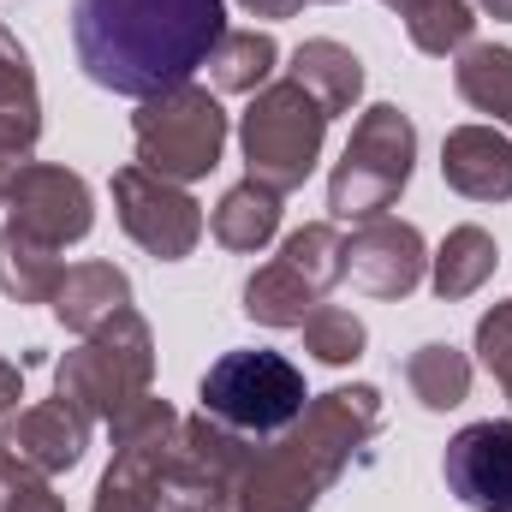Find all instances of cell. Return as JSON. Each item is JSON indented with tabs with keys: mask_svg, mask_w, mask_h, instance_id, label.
Wrapping results in <instances>:
<instances>
[{
	"mask_svg": "<svg viewBox=\"0 0 512 512\" xmlns=\"http://www.w3.org/2000/svg\"><path fill=\"white\" fill-rule=\"evenodd\" d=\"M227 36V0H72V48L90 84L149 102L191 84Z\"/></svg>",
	"mask_w": 512,
	"mask_h": 512,
	"instance_id": "1",
	"label": "cell"
},
{
	"mask_svg": "<svg viewBox=\"0 0 512 512\" xmlns=\"http://www.w3.org/2000/svg\"><path fill=\"white\" fill-rule=\"evenodd\" d=\"M382 429L376 387H334L304 405V417L274 435V447H245V465L221 512H310L316 495L346 471V459Z\"/></svg>",
	"mask_w": 512,
	"mask_h": 512,
	"instance_id": "2",
	"label": "cell"
},
{
	"mask_svg": "<svg viewBox=\"0 0 512 512\" xmlns=\"http://www.w3.org/2000/svg\"><path fill=\"white\" fill-rule=\"evenodd\" d=\"M203 411L215 423H227L233 435H256V441H274L286 435L310 393H304V370L280 352H262V346H239V352H221L203 376Z\"/></svg>",
	"mask_w": 512,
	"mask_h": 512,
	"instance_id": "3",
	"label": "cell"
},
{
	"mask_svg": "<svg viewBox=\"0 0 512 512\" xmlns=\"http://www.w3.org/2000/svg\"><path fill=\"white\" fill-rule=\"evenodd\" d=\"M155 376V340H149V322L137 310H120L114 322H102L96 334H84L78 352L60 358L54 387L84 411V417H120L131 411Z\"/></svg>",
	"mask_w": 512,
	"mask_h": 512,
	"instance_id": "4",
	"label": "cell"
},
{
	"mask_svg": "<svg viewBox=\"0 0 512 512\" xmlns=\"http://www.w3.org/2000/svg\"><path fill=\"white\" fill-rule=\"evenodd\" d=\"M131 143H137V167L185 185V179H203L221 167V149H227V114L209 90L197 84H179L167 96H149L137 114H131Z\"/></svg>",
	"mask_w": 512,
	"mask_h": 512,
	"instance_id": "5",
	"label": "cell"
},
{
	"mask_svg": "<svg viewBox=\"0 0 512 512\" xmlns=\"http://www.w3.org/2000/svg\"><path fill=\"white\" fill-rule=\"evenodd\" d=\"M411 161H417V126L399 114V108H364V120L352 126V143L328 179V209L340 221H376L393 209V197L405 191L411 179Z\"/></svg>",
	"mask_w": 512,
	"mask_h": 512,
	"instance_id": "6",
	"label": "cell"
},
{
	"mask_svg": "<svg viewBox=\"0 0 512 512\" xmlns=\"http://www.w3.org/2000/svg\"><path fill=\"white\" fill-rule=\"evenodd\" d=\"M322 137H328V114L286 78V84H262L239 126L245 143V161H251V179L268 191H298L310 179V167L322 161Z\"/></svg>",
	"mask_w": 512,
	"mask_h": 512,
	"instance_id": "7",
	"label": "cell"
},
{
	"mask_svg": "<svg viewBox=\"0 0 512 512\" xmlns=\"http://www.w3.org/2000/svg\"><path fill=\"white\" fill-rule=\"evenodd\" d=\"M179 429H185V423H179L173 405L155 399V393H143L131 411H120V417H114V465H108V477H102V489H96V512H161L155 477H161V465H167Z\"/></svg>",
	"mask_w": 512,
	"mask_h": 512,
	"instance_id": "8",
	"label": "cell"
},
{
	"mask_svg": "<svg viewBox=\"0 0 512 512\" xmlns=\"http://www.w3.org/2000/svg\"><path fill=\"white\" fill-rule=\"evenodd\" d=\"M239 465H245V435H233L227 423H215L203 411L179 429V441L155 477V501L167 512H221Z\"/></svg>",
	"mask_w": 512,
	"mask_h": 512,
	"instance_id": "9",
	"label": "cell"
},
{
	"mask_svg": "<svg viewBox=\"0 0 512 512\" xmlns=\"http://www.w3.org/2000/svg\"><path fill=\"white\" fill-rule=\"evenodd\" d=\"M114 209H120V227L161 262H179V256L197 251L203 239V209L197 197H185V185L149 173V167H120L114 173Z\"/></svg>",
	"mask_w": 512,
	"mask_h": 512,
	"instance_id": "10",
	"label": "cell"
},
{
	"mask_svg": "<svg viewBox=\"0 0 512 512\" xmlns=\"http://www.w3.org/2000/svg\"><path fill=\"white\" fill-rule=\"evenodd\" d=\"M6 227L48 245V251H66L78 245L90 227H96V203H90V185L66 167H48V161H24L12 191H6Z\"/></svg>",
	"mask_w": 512,
	"mask_h": 512,
	"instance_id": "11",
	"label": "cell"
},
{
	"mask_svg": "<svg viewBox=\"0 0 512 512\" xmlns=\"http://www.w3.org/2000/svg\"><path fill=\"white\" fill-rule=\"evenodd\" d=\"M441 477L447 495H459V507L512 512V423L507 417L465 423L441 453Z\"/></svg>",
	"mask_w": 512,
	"mask_h": 512,
	"instance_id": "12",
	"label": "cell"
},
{
	"mask_svg": "<svg viewBox=\"0 0 512 512\" xmlns=\"http://www.w3.org/2000/svg\"><path fill=\"white\" fill-rule=\"evenodd\" d=\"M423 233L411 221H393V215H376L364 221L352 239H346V280L370 298H405L417 292L423 280Z\"/></svg>",
	"mask_w": 512,
	"mask_h": 512,
	"instance_id": "13",
	"label": "cell"
},
{
	"mask_svg": "<svg viewBox=\"0 0 512 512\" xmlns=\"http://www.w3.org/2000/svg\"><path fill=\"white\" fill-rule=\"evenodd\" d=\"M84 447H90V417H84L66 393H54V399L18 411V417L0 429V453L18 459V465L36 471V477L72 471V465L84 459Z\"/></svg>",
	"mask_w": 512,
	"mask_h": 512,
	"instance_id": "14",
	"label": "cell"
},
{
	"mask_svg": "<svg viewBox=\"0 0 512 512\" xmlns=\"http://www.w3.org/2000/svg\"><path fill=\"white\" fill-rule=\"evenodd\" d=\"M441 179L471 203L512 197V137L495 126H459L441 143Z\"/></svg>",
	"mask_w": 512,
	"mask_h": 512,
	"instance_id": "15",
	"label": "cell"
},
{
	"mask_svg": "<svg viewBox=\"0 0 512 512\" xmlns=\"http://www.w3.org/2000/svg\"><path fill=\"white\" fill-rule=\"evenodd\" d=\"M120 310H131V280L114 262H78V268H66V280L54 292V316L72 334H96Z\"/></svg>",
	"mask_w": 512,
	"mask_h": 512,
	"instance_id": "16",
	"label": "cell"
},
{
	"mask_svg": "<svg viewBox=\"0 0 512 512\" xmlns=\"http://www.w3.org/2000/svg\"><path fill=\"white\" fill-rule=\"evenodd\" d=\"M292 84L334 120V114H346L352 102H358V90H364V66H358V54L346 48V42H328V36H316V42H304L298 54H292Z\"/></svg>",
	"mask_w": 512,
	"mask_h": 512,
	"instance_id": "17",
	"label": "cell"
},
{
	"mask_svg": "<svg viewBox=\"0 0 512 512\" xmlns=\"http://www.w3.org/2000/svg\"><path fill=\"white\" fill-rule=\"evenodd\" d=\"M322 304V292L292 268V262H268L245 280V316L262 322V328H304V316Z\"/></svg>",
	"mask_w": 512,
	"mask_h": 512,
	"instance_id": "18",
	"label": "cell"
},
{
	"mask_svg": "<svg viewBox=\"0 0 512 512\" xmlns=\"http://www.w3.org/2000/svg\"><path fill=\"white\" fill-rule=\"evenodd\" d=\"M209 233L227 245V251H262L274 233H280V191H268V185H233L221 203H215V221H209Z\"/></svg>",
	"mask_w": 512,
	"mask_h": 512,
	"instance_id": "19",
	"label": "cell"
},
{
	"mask_svg": "<svg viewBox=\"0 0 512 512\" xmlns=\"http://www.w3.org/2000/svg\"><path fill=\"white\" fill-rule=\"evenodd\" d=\"M66 268H60V251L24 239V233H0V292L18 298V304H54Z\"/></svg>",
	"mask_w": 512,
	"mask_h": 512,
	"instance_id": "20",
	"label": "cell"
},
{
	"mask_svg": "<svg viewBox=\"0 0 512 512\" xmlns=\"http://www.w3.org/2000/svg\"><path fill=\"white\" fill-rule=\"evenodd\" d=\"M495 239L483 233V227H453L447 239H441V256H435V298H447V304H459V298H471L489 274H495Z\"/></svg>",
	"mask_w": 512,
	"mask_h": 512,
	"instance_id": "21",
	"label": "cell"
},
{
	"mask_svg": "<svg viewBox=\"0 0 512 512\" xmlns=\"http://www.w3.org/2000/svg\"><path fill=\"white\" fill-rule=\"evenodd\" d=\"M453 84H459V96H465L477 114L512 120V48L465 42V48H459V66H453Z\"/></svg>",
	"mask_w": 512,
	"mask_h": 512,
	"instance_id": "22",
	"label": "cell"
},
{
	"mask_svg": "<svg viewBox=\"0 0 512 512\" xmlns=\"http://www.w3.org/2000/svg\"><path fill=\"white\" fill-rule=\"evenodd\" d=\"M274 60H280V48H274L268 30H227V36L215 42V54H209V78H215V90H227V96H256V90L268 84Z\"/></svg>",
	"mask_w": 512,
	"mask_h": 512,
	"instance_id": "23",
	"label": "cell"
},
{
	"mask_svg": "<svg viewBox=\"0 0 512 512\" xmlns=\"http://www.w3.org/2000/svg\"><path fill=\"white\" fill-rule=\"evenodd\" d=\"M387 6L405 18V36H411L423 54H435V60L459 54V48L471 42V30H477L471 0H387Z\"/></svg>",
	"mask_w": 512,
	"mask_h": 512,
	"instance_id": "24",
	"label": "cell"
},
{
	"mask_svg": "<svg viewBox=\"0 0 512 512\" xmlns=\"http://www.w3.org/2000/svg\"><path fill=\"white\" fill-rule=\"evenodd\" d=\"M405 382H411L423 411H453L471 393V358L453 346H417L405 358Z\"/></svg>",
	"mask_w": 512,
	"mask_h": 512,
	"instance_id": "25",
	"label": "cell"
},
{
	"mask_svg": "<svg viewBox=\"0 0 512 512\" xmlns=\"http://www.w3.org/2000/svg\"><path fill=\"white\" fill-rule=\"evenodd\" d=\"M364 322L352 316V310H340V304H316L310 316H304V346H310V358L316 364H328V370H340V364H358L364 358Z\"/></svg>",
	"mask_w": 512,
	"mask_h": 512,
	"instance_id": "26",
	"label": "cell"
},
{
	"mask_svg": "<svg viewBox=\"0 0 512 512\" xmlns=\"http://www.w3.org/2000/svg\"><path fill=\"white\" fill-rule=\"evenodd\" d=\"M280 262H292L316 292H328L334 280H346V239L328 227V221H316V227H298L286 245H280Z\"/></svg>",
	"mask_w": 512,
	"mask_h": 512,
	"instance_id": "27",
	"label": "cell"
},
{
	"mask_svg": "<svg viewBox=\"0 0 512 512\" xmlns=\"http://www.w3.org/2000/svg\"><path fill=\"white\" fill-rule=\"evenodd\" d=\"M0 120H24L42 126V102H36V72L30 54L18 48V36L0 24Z\"/></svg>",
	"mask_w": 512,
	"mask_h": 512,
	"instance_id": "28",
	"label": "cell"
},
{
	"mask_svg": "<svg viewBox=\"0 0 512 512\" xmlns=\"http://www.w3.org/2000/svg\"><path fill=\"white\" fill-rule=\"evenodd\" d=\"M0 512H66V507L48 489V477H36V471H24L18 459L0 453Z\"/></svg>",
	"mask_w": 512,
	"mask_h": 512,
	"instance_id": "29",
	"label": "cell"
},
{
	"mask_svg": "<svg viewBox=\"0 0 512 512\" xmlns=\"http://www.w3.org/2000/svg\"><path fill=\"white\" fill-rule=\"evenodd\" d=\"M477 352H483L489 376L507 387V399H512V298L507 304H495V310L477 322Z\"/></svg>",
	"mask_w": 512,
	"mask_h": 512,
	"instance_id": "30",
	"label": "cell"
},
{
	"mask_svg": "<svg viewBox=\"0 0 512 512\" xmlns=\"http://www.w3.org/2000/svg\"><path fill=\"white\" fill-rule=\"evenodd\" d=\"M36 137H42V126H24V120H0V203H6V191H12V179H18V167L30 161Z\"/></svg>",
	"mask_w": 512,
	"mask_h": 512,
	"instance_id": "31",
	"label": "cell"
},
{
	"mask_svg": "<svg viewBox=\"0 0 512 512\" xmlns=\"http://www.w3.org/2000/svg\"><path fill=\"white\" fill-rule=\"evenodd\" d=\"M18 399H24V364H6V358H0V417H6Z\"/></svg>",
	"mask_w": 512,
	"mask_h": 512,
	"instance_id": "32",
	"label": "cell"
},
{
	"mask_svg": "<svg viewBox=\"0 0 512 512\" xmlns=\"http://www.w3.org/2000/svg\"><path fill=\"white\" fill-rule=\"evenodd\" d=\"M239 6H245L251 18H292L304 0H239Z\"/></svg>",
	"mask_w": 512,
	"mask_h": 512,
	"instance_id": "33",
	"label": "cell"
},
{
	"mask_svg": "<svg viewBox=\"0 0 512 512\" xmlns=\"http://www.w3.org/2000/svg\"><path fill=\"white\" fill-rule=\"evenodd\" d=\"M483 12H495V18H512V0H477Z\"/></svg>",
	"mask_w": 512,
	"mask_h": 512,
	"instance_id": "34",
	"label": "cell"
}]
</instances>
